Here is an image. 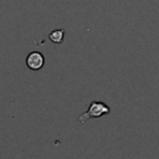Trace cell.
Instances as JSON below:
<instances>
[{
	"label": "cell",
	"mask_w": 159,
	"mask_h": 159,
	"mask_svg": "<svg viewBox=\"0 0 159 159\" xmlns=\"http://www.w3.org/2000/svg\"><path fill=\"white\" fill-rule=\"evenodd\" d=\"M111 112V108L103 103V102H98V101H93L91 102V104L88 106L87 111L84 113H82L80 117H78V120H77V124H83L86 120L91 119V118H99L104 114H108Z\"/></svg>",
	"instance_id": "obj_1"
},
{
	"label": "cell",
	"mask_w": 159,
	"mask_h": 159,
	"mask_svg": "<svg viewBox=\"0 0 159 159\" xmlns=\"http://www.w3.org/2000/svg\"><path fill=\"white\" fill-rule=\"evenodd\" d=\"M45 65V57L39 51H32L26 57V66L32 71H39Z\"/></svg>",
	"instance_id": "obj_2"
},
{
	"label": "cell",
	"mask_w": 159,
	"mask_h": 159,
	"mask_svg": "<svg viewBox=\"0 0 159 159\" xmlns=\"http://www.w3.org/2000/svg\"><path fill=\"white\" fill-rule=\"evenodd\" d=\"M63 37H65V30H63V29L53 30V31L50 32V35H48L50 41L53 42V43H62Z\"/></svg>",
	"instance_id": "obj_3"
}]
</instances>
